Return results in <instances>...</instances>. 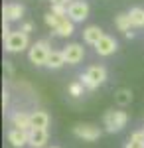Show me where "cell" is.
<instances>
[{"mask_svg": "<svg viewBox=\"0 0 144 148\" xmlns=\"http://www.w3.org/2000/svg\"><path fill=\"white\" fill-rule=\"evenodd\" d=\"M79 81L85 85V89L93 91V89H97L99 85H103V83L107 81V69L103 67V65H91V67L79 77Z\"/></svg>", "mask_w": 144, "mask_h": 148, "instance_id": "1", "label": "cell"}, {"mask_svg": "<svg viewBox=\"0 0 144 148\" xmlns=\"http://www.w3.org/2000/svg\"><path fill=\"white\" fill-rule=\"evenodd\" d=\"M128 123V114L124 113V111H107V113L103 114V126H105V130L107 132H119L122 130L124 126Z\"/></svg>", "mask_w": 144, "mask_h": 148, "instance_id": "2", "label": "cell"}, {"mask_svg": "<svg viewBox=\"0 0 144 148\" xmlns=\"http://www.w3.org/2000/svg\"><path fill=\"white\" fill-rule=\"evenodd\" d=\"M49 42L47 40H40L36 42L34 46H30V51H28V59L30 63H34L36 67H42L47 63V57H49Z\"/></svg>", "mask_w": 144, "mask_h": 148, "instance_id": "3", "label": "cell"}, {"mask_svg": "<svg viewBox=\"0 0 144 148\" xmlns=\"http://www.w3.org/2000/svg\"><path fill=\"white\" fill-rule=\"evenodd\" d=\"M28 46H30L28 34L22 32V30H16V32H12L8 38H4V49L10 51V53H20V51H24Z\"/></svg>", "mask_w": 144, "mask_h": 148, "instance_id": "4", "label": "cell"}, {"mask_svg": "<svg viewBox=\"0 0 144 148\" xmlns=\"http://www.w3.org/2000/svg\"><path fill=\"white\" fill-rule=\"evenodd\" d=\"M73 134L77 138H81V140H87V142H93V140H97V138H101V134H103V130H101L99 126L95 125H89V123H79V125L73 126Z\"/></svg>", "mask_w": 144, "mask_h": 148, "instance_id": "5", "label": "cell"}, {"mask_svg": "<svg viewBox=\"0 0 144 148\" xmlns=\"http://www.w3.org/2000/svg\"><path fill=\"white\" fill-rule=\"evenodd\" d=\"M67 16H69L75 24L87 20V16H89V4H87V2H83V0H75V2H71V4H69V8H67Z\"/></svg>", "mask_w": 144, "mask_h": 148, "instance_id": "6", "label": "cell"}, {"mask_svg": "<svg viewBox=\"0 0 144 148\" xmlns=\"http://www.w3.org/2000/svg\"><path fill=\"white\" fill-rule=\"evenodd\" d=\"M63 56H65V61L69 65H77L85 57V47L81 44H67L63 47Z\"/></svg>", "mask_w": 144, "mask_h": 148, "instance_id": "7", "label": "cell"}, {"mask_svg": "<svg viewBox=\"0 0 144 148\" xmlns=\"http://www.w3.org/2000/svg\"><path fill=\"white\" fill-rule=\"evenodd\" d=\"M117 46H119V44H117V40H115L112 36L105 34L99 40V44L95 46V51H97L101 57H109V56H112V53L117 51Z\"/></svg>", "mask_w": 144, "mask_h": 148, "instance_id": "8", "label": "cell"}, {"mask_svg": "<svg viewBox=\"0 0 144 148\" xmlns=\"http://www.w3.org/2000/svg\"><path fill=\"white\" fill-rule=\"evenodd\" d=\"M22 16H24V6L22 4H18V2L4 4V8H2V18H4L6 22H18V20H22Z\"/></svg>", "mask_w": 144, "mask_h": 148, "instance_id": "9", "label": "cell"}, {"mask_svg": "<svg viewBox=\"0 0 144 148\" xmlns=\"http://www.w3.org/2000/svg\"><path fill=\"white\" fill-rule=\"evenodd\" d=\"M10 123L14 128H22V130H30L32 128V113L26 111H14L10 116Z\"/></svg>", "mask_w": 144, "mask_h": 148, "instance_id": "10", "label": "cell"}, {"mask_svg": "<svg viewBox=\"0 0 144 148\" xmlns=\"http://www.w3.org/2000/svg\"><path fill=\"white\" fill-rule=\"evenodd\" d=\"M8 142L14 148H22L30 144V130H22V128H12L8 132Z\"/></svg>", "mask_w": 144, "mask_h": 148, "instance_id": "11", "label": "cell"}, {"mask_svg": "<svg viewBox=\"0 0 144 148\" xmlns=\"http://www.w3.org/2000/svg\"><path fill=\"white\" fill-rule=\"evenodd\" d=\"M47 128H30V146L44 148L47 144Z\"/></svg>", "mask_w": 144, "mask_h": 148, "instance_id": "12", "label": "cell"}, {"mask_svg": "<svg viewBox=\"0 0 144 148\" xmlns=\"http://www.w3.org/2000/svg\"><path fill=\"white\" fill-rule=\"evenodd\" d=\"M103 36H105V32L101 30L99 26H87L83 30V40H85V44H89V46H97Z\"/></svg>", "mask_w": 144, "mask_h": 148, "instance_id": "13", "label": "cell"}, {"mask_svg": "<svg viewBox=\"0 0 144 148\" xmlns=\"http://www.w3.org/2000/svg\"><path fill=\"white\" fill-rule=\"evenodd\" d=\"M73 32H75V22H73L69 16H65V18L61 20V24L53 30V34H56L57 38H69Z\"/></svg>", "mask_w": 144, "mask_h": 148, "instance_id": "14", "label": "cell"}, {"mask_svg": "<svg viewBox=\"0 0 144 148\" xmlns=\"http://www.w3.org/2000/svg\"><path fill=\"white\" fill-rule=\"evenodd\" d=\"M65 63H67V61H65V56H63V49H51V51H49V57H47L45 67L59 69V67H63Z\"/></svg>", "mask_w": 144, "mask_h": 148, "instance_id": "15", "label": "cell"}, {"mask_svg": "<svg viewBox=\"0 0 144 148\" xmlns=\"http://www.w3.org/2000/svg\"><path fill=\"white\" fill-rule=\"evenodd\" d=\"M115 103H117L119 107H128V105L132 103V91L126 89V87L117 89V91H115Z\"/></svg>", "mask_w": 144, "mask_h": 148, "instance_id": "16", "label": "cell"}, {"mask_svg": "<svg viewBox=\"0 0 144 148\" xmlns=\"http://www.w3.org/2000/svg\"><path fill=\"white\" fill-rule=\"evenodd\" d=\"M49 114L45 111H34L32 113V128H47Z\"/></svg>", "mask_w": 144, "mask_h": 148, "instance_id": "17", "label": "cell"}, {"mask_svg": "<svg viewBox=\"0 0 144 148\" xmlns=\"http://www.w3.org/2000/svg\"><path fill=\"white\" fill-rule=\"evenodd\" d=\"M115 26H117V30H119V32L128 34V32H130V28H132L130 16H128V14H117V18H115Z\"/></svg>", "mask_w": 144, "mask_h": 148, "instance_id": "18", "label": "cell"}, {"mask_svg": "<svg viewBox=\"0 0 144 148\" xmlns=\"http://www.w3.org/2000/svg\"><path fill=\"white\" fill-rule=\"evenodd\" d=\"M130 16V22H132V28H144V8H132L128 12Z\"/></svg>", "mask_w": 144, "mask_h": 148, "instance_id": "19", "label": "cell"}, {"mask_svg": "<svg viewBox=\"0 0 144 148\" xmlns=\"http://www.w3.org/2000/svg\"><path fill=\"white\" fill-rule=\"evenodd\" d=\"M63 18H65V16H59V14H56V12H51V10H49V12H47V14L44 16L45 24H47V26H49L51 30H56L57 26L61 24V20H63Z\"/></svg>", "mask_w": 144, "mask_h": 148, "instance_id": "20", "label": "cell"}, {"mask_svg": "<svg viewBox=\"0 0 144 148\" xmlns=\"http://www.w3.org/2000/svg\"><path fill=\"white\" fill-rule=\"evenodd\" d=\"M67 93L71 95V97H81L83 93H85V85L81 83V81H73V83H69V87H67Z\"/></svg>", "mask_w": 144, "mask_h": 148, "instance_id": "21", "label": "cell"}, {"mask_svg": "<svg viewBox=\"0 0 144 148\" xmlns=\"http://www.w3.org/2000/svg\"><path fill=\"white\" fill-rule=\"evenodd\" d=\"M67 8L69 4H51V12H56L59 16H67Z\"/></svg>", "mask_w": 144, "mask_h": 148, "instance_id": "22", "label": "cell"}, {"mask_svg": "<svg viewBox=\"0 0 144 148\" xmlns=\"http://www.w3.org/2000/svg\"><path fill=\"white\" fill-rule=\"evenodd\" d=\"M10 34H12V30H10V22L2 20V36H4V38H8Z\"/></svg>", "mask_w": 144, "mask_h": 148, "instance_id": "23", "label": "cell"}, {"mask_svg": "<svg viewBox=\"0 0 144 148\" xmlns=\"http://www.w3.org/2000/svg\"><path fill=\"white\" fill-rule=\"evenodd\" d=\"M124 148H144V142H140V140H128Z\"/></svg>", "mask_w": 144, "mask_h": 148, "instance_id": "24", "label": "cell"}, {"mask_svg": "<svg viewBox=\"0 0 144 148\" xmlns=\"http://www.w3.org/2000/svg\"><path fill=\"white\" fill-rule=\"evenodd\" d=\"M20 30H22V32H26V34H32V32H34V24L32 22H24Z\"/></svg>", "mask_w": 144, "mask_h": 148, "instance_id": "25", "label": "cell"}, {"mask_svg": "<svg viewBox=\"0 0 144 148\" xmlns=\"http://www.w3.org/2000/svg\"><path fill=\"white\" fill-rule=\"evenodd\" d=\"M2 107H4V109L8 107V91H6V89H4V93H2Z\"/></svg>", "mask_w": 144, "mask_h": 148, "instance_id": "26", "label": "cell"}, {"mask_svg": "<svg viewBox=\"0 0 144 148\" xmlns=\"http://www.w3.org/2000/svg\"><path fill=\"white\" fill-rule=\"evenodd\" d=\"M51 4H71L69 0H49Z\"/></svg>", "mask_w": 144, "mask_h": 148, "instance_id": "27", "label": "cell"}, {"mask_svg": "<svg viewBox=\"0 0 144 148\" xmlns=\"http://www.w3.org/2000/svg\"><path fill=\"white\" fill-rule=\"evenodd\" d=\"M142 140H144V128H142Z\"/></svg>", "mask_w": 144, "mask_h": 148, "instance_id": "28", "label": "cell"}, {"mask_svg": "<svg viewBox=\"0 0 144 148\" xmlns=\"http://www.w3.org/2000/svg\"><path fill=\"white\" fill-rule=\"evenodd\" d=\"M51 148H59V146H51Z\"/></svg>", "mask_w": 144, "mask_h": 148, "instance_id": "29", "label": "cell"}]
</instances>
